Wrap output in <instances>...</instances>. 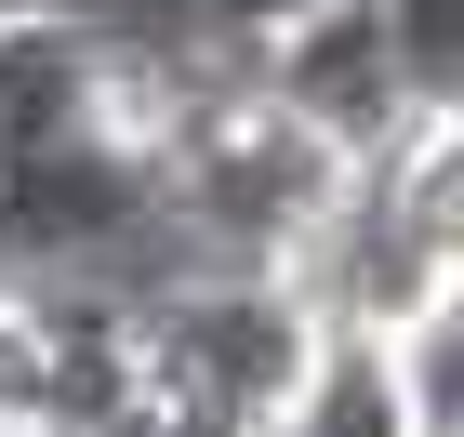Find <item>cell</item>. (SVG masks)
I'll return each mask as SVG.
<instances>
[{
	"instance_id": "obj_1",
	"label": "cell",
	"mask_w": 464,
	"mask_h": 437,
	"mask_svg": "<svg viewBox=\"0 0 464 437\" xmlns=\"http://www.w3.org/2000/svg\"><path fill=\"white\" fill-rule=\"evenodd\" d=\"M358 159L319 133V119H292L252 53H199L160 119V225H173L186 265H266V279H305V252L332 239L345 213Z\"/></svg>"
},
{
	"instance_id": "obj_2",
	"label": "cell",
	"mask_w": 464,
	"mask_h": 437,
	"mask_svg": "<svg viewBox=\"0 0 464 437\" xmlns=\"http://www.w3.org/2000/svg\"><path fill=\"white\" fill-rule=\"evenodd\" d=\"M332 318L266 265H173L133 291V424L146 437H292Z\"/></svg>"
},
{
	"instance_id": "obj_3",
	"label": "cell",
	"mask_w": 464,
	"mask_h": 437,
	"mask_svg": "<svg viewBox=\"0 0 464 437\" xmlns=\"http://www.w3.org/2000/svg\"><path fill=\"white\" fill-rule=\"evenodd\" d=\"M252 80H266L292 119H319L345 159H385V146L425 119L411 80H398V53H385V14H372V0H305L292 27L252 40Z\"/></svg>"
},
{
	"instance_id": "obj_4",
	"label": "cell",
	"mask_w": 464,
	"mask_h": 437,
	"mask_svg": "<svg viewBox=\"0 0 464 437\" xmlns=\"http://www.w3.org/2000/svg\"><path fill=\"white\" fill-rule=\"evenodd\" d=\"M292 437H438L425 385H411V345H398V331L332 318V345H319V371H305Z\"/></svg>"
},
{
	"instance_id": "obj_5",
	"label": "cell",
	"mask_w": 464,
	"mask_h": 437,
	"mask_svg": "<svg viewBox=\"0 0 464 437\" xmlns=\"http://www.w3.org/2000/svg\"><path fill=\"white\" fill-rule=\"evenodd\" d=\"M372 14H385V53L411 80V107L464 119V0H372Z\"/></svg>"
}]
</instances>
